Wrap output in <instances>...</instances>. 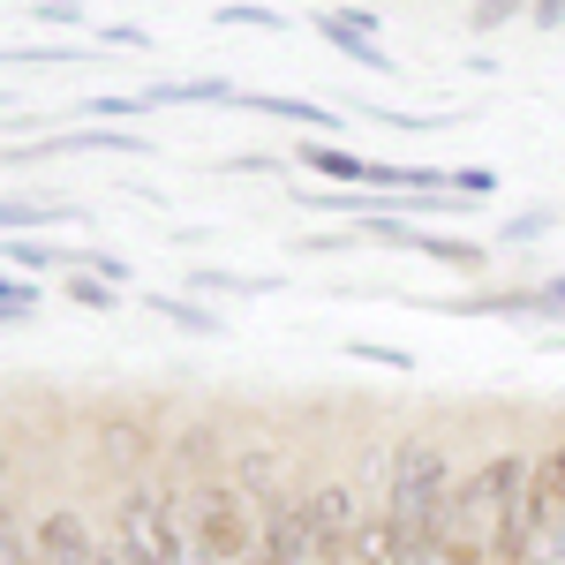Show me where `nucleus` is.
<instances>
[{
  "mask_svg": "<svg viewBox=\"0 0 565 565\" xmlns=\"http://www.w3.org/2000/svg\"><path fill=\"white\" fill-rule=\"evenodd\" d=\"M31 309H39V287H23V279L0 271V324H23Z\"/></svg>",
  "mask_w": 565,
  "mask_h": 565,
  "instance_id": "a211bd4d",
  "label": "nucleus"
},
{
  "mask_svg": "<svg viewBox=\"0 0 565 565\" xmlns=\"http://www.w3.org/2000/svg\"><path fill=\"white\" fill-rule=\"evenodd\" d=\"M218 23H249V31H287V15H271V8H218Z\"/></svg>",
  "mask_w": 565,
  "mask_h": 565,
  "instance_id": "aec40b11",
  "label": "nucleus"
},
{
  "mask_svg": "<svg viewBox=\"0 0 565 565\" xmlns=\"http://www.w3.org/2000/svg\"><path fill=\"white\" fill-rule=\"evenodd\" d=\"M0 106H8V90H0Z\"/></svg>",
  "mask_w": 565,
  "mask_h": 565,
  "instance_id": "a878e982",
  "label": "nucleus"
},
{
  "mask_svg": "<svg viewBox=\"0 0 565 565\" xmlns=\"http://www.w3.org/2000/svg\"><path fill=\"white\" fill-rule=\"evenodd\" d=\"M452 189H460V196H490V189H498V174H482V167H460V174H452Z\"/></svg>",
  "mask_w": 565,
  "mask_h": 565,
  "instance_id": "4be33fe9",
  "label": "nucleus"
},
{
  "mask_svg": "<svg viewBox=\"0 0 565 565\" xmlns=\"http://www.w3.org/2000/svg\"><path fill=\"white\" fill-rule=\"evenodd\" d=\"M527 23H535V31H558V23H565V0H535V8H527Z\"/></svg>",
  "mask_w": 565,
  "mask_h": 565,
  "instance_id": "5701e85b",
  "label": "nucleus"
},
{
  "mask_svg": "<svg viewBox=\"0 0 565 565\" xmlns=\"http://www.w3.org/2000/svg\"><path fill=\"white\" fill-rule=\"evenodd\" d=\"M370 234H377V242H399V249H423V257H437V264H468V271L482 264L476 242L437 234V226H423V218H370Z\"/></svg>",
  "mask_w": 565,
  "mask_h": 565,
  "instance_id": "1a4fd4ad",
  "label": "nucleus"
},
{
  "mask_svg": "<svg viewBox=\"0 0 565 565\" xmlns=\"http://www.w3.org/2000/svg\"><path fill=\"white\" fill-rule=\"evenodd\" d=\"M302 159L317 167V174H332L340 189H370V159H354V151H340V143H324V136H309Z\"/></svg>",
  "mask_w": 565,
  "mask_h": 565,
  "instance_id": "ddd939ff",
  "label": "nucleus"
},
{
  "mask_svg": "<svg viewBox=\"0 0 565 565\" xmlns=\"http://www.w3.org/2000/svg\"><path fill=\"white\" fill-rule=\"evenodd\" d=\"M302 527H309V558H332V551H354L362 543V513H354L348 490H317L302 505Z\"/></svg>",
  "mask_w": 565,
  "mask_h": 565,
  "instance_id": "6e6552de",
  "label": "nucleus"
},
{
  "mask_svg": "<svg viewBox=\"0 0 565 565\" xmlns=\"http://www.w3.org/2000/svg\"><path fill=\"white\" fill-rule=\"evenodd\" d=\"M31 558H39V565H98V543H90L84 513H45Z\"/></svg>",
  "mask_w": 565,
  "mask_h": 565,
  "instance_id": "9d476101",
  "label": "nucleus"
},
{
  "mask_svg": "<svg viewBox=\"0 0 565 565\" xmlns=\"http://www.w3.org/2000/svg\"><path fill=\"white\" fill-rule=\"evenodd\" d=\"M53 218H76V204H53V196H0V234H31Z\"/></svg>",
  "mask_w": 565,
  "mask_h": 565,
  "instance_id": "4468645a",
  "label": "nucleus"
},
{
  "mask_svg": "<svg viewBox=\"0 0 565 565\" xmlns=\"http://www.w3.org/2000/svg\"><path fill=\"white\" fill-rule=\"evenodd\" d=\"M445 498H452V476L437 460V445H407L399 468H392V498H385V527L399 543H423L437 551V527H445Z\"/></svg>",
  "mask_w": 565,
  "mask_h": 565,
  "instance_id": "7ed1b4c3",
  "label": "nucleus"
},
{
  "mask_svg": "<svg viewBox=\"0 0 565 565\" xmlns=\"http://www.w3.org/2000/svg\"><path fill=\"white\" fill-rule=\"evenodd\" d=\"M362 565H445L437 551H423V543H399L385 521L362 527Z\"/></svg>",
  "mask_w": 565,
  "mask_h": 565,
  "instance_id": "f8f14e48",
  "label": "nucleus"
},
{
  "mask_svg": "<svg viewBox=\"0 0 565 565\" xmlns=\"http://www.w3.org/2000/svg\"><path fill=\"white\" fill-rule=\"evenodd\" d=\"M565 551V437L527 468L521 498L505 513V543H498V565H551Z\"/></svg>",
  "mask_w": 565,
  "mask_h": 565,
  "instance_id": "f03ea898",
  "label": "nucleus"
},
{
  "mask_svg": "<svg viewBox=\"0 0 565 565\" xmlns=\"http://www.w3.org/2000/svg\"><path fill=\"white\" fill-rule=\"evenodd\" d=\"M189 551L204 565H249L257 558V535H249V513H242L234 490H204V498H196V535H189Z\"/></svg>",
  "mask_w": 565,
  "mask_h": 565,
  "instance_id": "20e7f679",
  "label": "nucleus"
},
{
  "mask_svg": "<svg viewBox=\"0 0 565 565\" xmlns=\"http://www.w3.org/2000/svg\"><path fill=\"white\" fill-rule=\"evenodd\" d=\"M68 295H76L84 309H114V302H121V287H114V279H90V271H76V287H68Z\"/></svg>",
  "mask_w": 565,
  "mask_h": 565,
  "instance_id": "6ab92c4d",
  "label": "nucleus"
},
{
  "mask_svg": "<svg viewBox=\"0 0 565 565\" xmlns=\"http://www.w3.org/2000/svg\"><path fill=\"white\" fill-rule=\"evenodd\" d=\"M551 226H558V212H521L505 226V242H535V234H551Z\"/></svg>",
  "mask_w": 565,
  "mask_h": 565,
  "instance_id": "412c9836",
  "label": "nucleus"
},
{
  "mask_svg": "<svg viewBox=\"0 0 565 565\" xmlns=\"http://www.w3.org/2000/svg\"><path fill=\"white\" fill-rule=\"evenodd\" d=\"M143 302H151V317H167V324H181V332H204V340L226 332V317H212L204 302H181V295H143Z\"/></svg>",
  "mask_w": 565,
  "mask_h": 565,
  "instance_id": "2eb2a0df",
  "label": "nucleus"
},
{
  "mask_svg": "<svg viewBox=\"0 0 565 565\" xmlns=\"http://www.w3.org/2000/svg\"><path fill=\"white\" fill-rule=\"evenodd\" d=\"M8 264H23V271H61V264H84V249H53V242H31V234H8Z\"/></svg>",
  "mask_w": 565,
  "mask_h": 565,
  "instance_id": "dca6fc26",
  "label": "nucleus"
},
{
  "mask_svg": "<svg viewBox=\"0 0 565 565\" xmlns=\"http://www.w3.org/2000/svg\"><path fill=\"white\" fill-rule=\"evenodd\" d=\"M114 551L129 565H181V527L174 513L151 498V490H136L129 505H121V521H114Z\"/></svg>",
  "mask_w": 565,
  "mask_h": 565,
  "instance_id": "39448f33",
  "label": "nucleus"
},
{
  "mask_svg": "<svg viewBox=\"0 0 565 565\" xmlns=\"http://www.w3.org/2000/svg\"><path fill=\"white\" fill-rule=\"evenodd\" d=\"M106 39H114V45H151V31H136V23H106Z\"/></svg>",
  "mask_w": 565,
  "mask_h": 565,
  "instance_id": "b1692460",
  "label": "nucleus"
},
{
  "mask_svg": "<svg viewBox=\"0 0 565 565\" xmlns=\"http://www.w3.org/2000/svg\"><path fill=\"white\" fill-rule=\"evenodd\" d=\"M68 151H121V159H143V151H159L151 136L136 129H68V136H45V143H8L0 151V167H31V159H68Z\"/></svg>",
  "mask_w": 565,
  "mask_h": 565,
  "instance_id": "423d86ee",
  "label": "nucleus"
},
{
  "mask_svg": "<svg viewBox=\"0 0 565 565\" xmlns=\"http://www.w3.org/2000/svg\"><path fill=\"white\" fill-rule=\"evenodd\" d=\"M234 106H249V114H279V121H302V129H332V114L324 106H309V98H287V90H242Z\"/></svg>",
  "mask_w": 565,
  "mask_h": 565,
  "instance_id": "9b49d317",
  "label": "nucleus"
},
{
  "mask_svg": "<svg viewBox=\"0 0 565 565\" xmlns=\"http://www.w3.org/2000/svg\"><path fill=\"white\" fill-rule=\"evenodd\" d=\"M527 8H535V0H468V31H498V23H513Z\"/></svg>",
  "mask_w": 565,
  "mask_h": 565,
  "instance_id": "f3484780",
  "label": "nucleus"
},
{
  "mask_svg": "<svg viewBox=\"0 0 565 565\" xmlns=\"http://www.w3.org/2000/svg\"><path fill=\"white\" fill-rule=\"evenodd\" d=\"M309 565H362V543L354 551H332V558H309Z\"/></svg>",
  "mask_w": 565,
  "mask_h": 565,
  "instance_id": "393cba45",
  "label": "nucleus"
},
{
  "mask_svg": "<svg viewBox=\"0 0 565 565\" xmlns=\"http://www.w3.org/2000/svg\"><path fill=\"white\" fill-rule=\"evenodd\" d=\"M521 482H527L521 452H498V460H482L468 482H452V498H445V527H437V558H445V565L498 558V543H505V513H513Z\"/></svg>",
  "mask_w": 565,
  "mask_h": 565,
  "instance_id": "f257e3e1",
  "label": "nucleus"
},
{
  "mask_svg": "<svg viewBox=\"0 0 565 565\" xmlns=\"http://www.w3.org/2000/svg\"><path fill=\"white\" fill-rule=\"evenodd\" d=\"M377 31H385V23H377L370 8H324V15H317V39L324 45H340V53L362 61L370 76H392V53L377 45Z\"/></svg>",
  "mask_w": 565,
  "mask_h": 565,
  "instance_id": "0eeeda50",
  "label": "nucleus"
}]
</instances>
